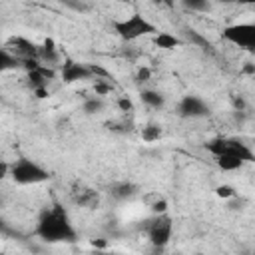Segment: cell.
I'll list each match as a JSON object with an SVG mask.
<instances>
[{
    "label": "cell",
    "mask_w": 255,
    "mask_h": 255,
    "mask_svg": "<svg viewBox=\"0 0 255 255\" xmlns=\"http://www.w3.org/2000/svg\"><path fill=\"white\" fill-rule=\"evenodd\" d=\"M36 235L46 243H72L76 241V229L62 205L48 207L36 225Z\"/></svg>",
    "instance_id": "obj_1"
},
{
    "label": "cell",
    "mask_w": 255,
    "mask_h": 255,
    "mask_svg": "<svg viewBox=\"0 0 255 255\" xmlns=\"http://www.w3.org/2000/svg\"><path fill=\"white\" fill-rule=\"evenodd\" d=\"M112 26H114V32L126 42H131V40H137L141 36H149V34L157 32V28L137 12L124 18V20H116Z\"/></svg>",
    "instance_id": "obj_2"
},
{
    "label": "cell",
    "mask_w": 255,
    "mask_h": 255,
    "mask_svg": "<svg viewBox=\"0 0 255 255\" xmlns=\"http://www.w3.org/2000/svg\"><path fill=\"white\" fill-rule=\"evenodd\" d=\"M205 149L211 155H215V157H219V155H233V157L243 159L245 163L253 161V149L245 141H241L237 137H215V139H209L205 143Z\"/></svg>",
    "instance_id": "obj_3"
},
{
    "label": "cell",
    "mask_w": 255,
    "mask_h": 255,
    "mask_svg": "<svg viewBox=\"0 0 255 255\" xmlns=\"http://www.w3.org/2000/svg\"><path fill=\"white\" fill-rule=\"evenodd\" d=\"M10 177L14 179V183L32 185V183H42V181L50 179V173L40 163L28 159V157H20L14 163H10Z\"/></svg>",
    "instance_id": "obj_4"
},
{
    "label": "cell",
    "mask_w": 255,
    "mask_h": 255,
    "mask_svg": "<svg viewBox=\"0 0 255 255\" xmlns=\"http://www.w3.org/2000/svg\"><path fill=\"white\" fill-rule=\"evenodd\" d=\"M221 38L227 40L229 44L243 48L247 52L255 50V24L251 22H239V24H231L225 26L221 32Z\"/></svg>",
    "instance_id": "obj_5"
},
{
    "label": "cell",
    "mask_w": 255,
    "mask_h": 255,
    "mask_svg": "<svg viewBox=\"0 0 255 255\" xmlns=\"http://www.w3.org/2000/svg\"><path fill=\"white\" fill-rule=\"evenodd\" d=\"M145 233H147V239H149L155 247L167 245L169 239H171V233H173L171 217H169L167 213L153 215L151 219L145 221Z\"/></svg>",
    "instance_id": "obj_6"
},
{
    "label": "cell",
    "mask_w": 255,
    "mask_h": 255,
    "mask_svg": "<svg viewBox=\"0 0 255 255\" xmlns=\"http://www.w3.org/2000/svg\"><path fill=\"white\" fill-rule=\"evenodd\" d=\"M68 199L76 207H84V209H96L100 205V193L82 179H74L68 185Z\"/></svg>",
    "instance_id": "obj_7"
},
{
    "label": "cell",
    "mask_w": 255,
    "mask_h": 255,
    "mask_svg": "<svg viewBox=\"0 0 255 255\" xmlns=\"http://www.w3.org/2000/svg\"><path fill=\"white\" fill-rule=\"evenodd\" d=\"M209 114V106L205 104V100H201L199 96L187 94L177 102V116L183 120H195V118H205Z\"/></svg>",
    "instance_id": "obj_8"
},
{
    "label": "cell",
    "mask_w": 255,
    "mask_h": 255,
    "mask_svg": "<svg viewBox=\"0 0 255 255\" xmlns=\"http://www.w3.org/2000/svg\"><path fill=\"white\" fill-rule=\"evenodd\" d=\"M4 48L12 56H16L20 62H24V60H38V46L32 40L24 38V36H10L6 40V44H4Z\"/></svg>",
    "instance_id": "obj_9"
},
{
    "label": "cell",
    "mask_w": 255,
    "mask_h": 255,
    "mask_svg": "<svg viewBox=\"0 0 255 255\" xmlns=\"http://www.w3.org/2000/svg\"><path fill=\"white\" fill-rule=\"evenodd\" d=\"M60 76H62V80L66 84H74V82H82V80H92L90 66L88 64H80V62H72V60H68L62 66Z\"/></svg>",
    "instance_id": "obj_10"
},
{
    "label": "cell",
    "mask_w": 255,
    "mask_h": 255,
    "mask_svg": "<svg viewBox=\"0 0 255 255\" xmlns=\"http://www.w3.org/2000/svg\"><path fill=\"white\" fill-rule=\"evenodd\" d=\"M38 60H42L46 66H54L60 62V54H58V48L54 44V40L46 38L42 46H38Z\"/></svg>",
    "instance_id": "obj_11"
},
{
    "label": "cell",
    "mask_w": 255,
    "mask_h": 255,
    "mask_svg": "<svg viewBox=\"0 0 255 255\" xmlns=\"http://www.w3.org/2000/svg\"><path fill=\"white\" fill-rule=\"evenodd\" d=\"M137 193V187L129 181H118L110 187V197H114L116 201H126V199H131L133 195Z\"/></svg>",
    "instance_id": "obj_12"
},
{
    "label": "cell",
    "mask_w": 255,
    "mask_h": 255,
    "mask_svg": "<svg viewBox=\"0 0 255 255\" xmlns=\"http://www.w3.org/2000/svg\"><path fill=\"white\" fill-rule=\"evenodd\" d=\"M141 199H143V203L149 207V211H151L153 215L167 213V199H165L163 195H159L157 191H149V193H145Z\"/></svg>",
    "instance_id": "obj_13"
},
{
    "label": "cell",
    "mask_w": 255,
    "mask_h": 255,
    "mask_svg": "<svg viewBox=\"0 0 255 255\" xmlns=\"http://www.w3.org/2000/svg\"><path fill=\"white\" fill-rule=\"evenodd\" d=\"M181 44H183V40L169 34V32H155L153 34V46H157L161 50H173V48H179Z\"/></svg>",
    "instance_id": "obj_14"
},
{
    "label": "cell",
    "mask_w": 255,
    "mask_h": 255,
    "mask_svg": "<svg viewBox=\"0 0 255 255\" xmlns=\"http://www.w3.org/2000/svg\"><path fill=\"white\" fill-rule=\"evenodd\" d=\"M139 98H141V102L147 106V108H153V110H159V108H163L165 106V98L161 96V92H157V90H141V94H139Z\"/></svg>",
    "instance_id": "obj_15"
},
{
    "label": "cell",
    "mask_w": 255,
    "mask_h": 255,
    "mask_svg": "<svg viewBox=\"0 0 255 255\" xmlns=\"http://www.w3.org/2000/svg\"><path fill=\"white\" fill-rule=\"evenodd\" d=\"M106 110V102H104V98L102 96H88L86 100H84V104H82V112L84 114H88V116H96V114H102Z\"/></svg>",
    "instance_id": "obj_16"
},
{
    "label": "cell",
    "mask_w": 255,
    "mask_h": 255,
    "mask_svg": "<svg viewBox=\"0 0 255 255\" xmlns=\"http://www.w3.org/2000/svg\"><path fill=\"white\" fill-rule=\"evenodd\" d=\"M181 8L195 14H205L211 10V0H179Z\"/></svg>",
    "instance_id": "obj_17"
},
{
    "label": "cell",
    "mask_w": 255,
    "mask_h": 255,
    "mask_svg": "<svg viewBox=\"0 0 255 255\" xmlns=\"http://www.w3.org/2000/svg\"><path fill=\"white\" fill-rule=\"evenodd\" d=\"M141 139L145 141V143H153V141H159L161 139V135H163V129H161V126L159 124H147V126H143L141 128Z\"/></svg>",
    "instance_id": "obj_18"
},
{
    "label": "cell",
    "mask_w": 255,
    "mask_h": 255,
    "mask_svg": "<svg viewBox=\"0 0 255 255\" xmlns=\"http://www.w3.org/2000/svg\"><path fill=\"white\" fill-rule=\"evenodd\" d=\"M243 165H245V161L239 157H233V155H219L217 157V167L223 171H237Z\"/></svg>",
    "instance_id": "obj_19"
},
{
    "label": "cell",
    "mask_w": 255,
    "mask_h": 255,
    "mask_svg": "<svg viewBox=\"0 0 255 255\" xmlns=\"http://www.w3.org/2000/svg\"><path fill=\"white\" fill-rule=\"evenodd\" d=\"M20 66H22V62H20L16 56H12L6 48H0V72L16 70V68H20Z\"/></svg>",
    "instance_id": "obj_20"
},
{
    "label": "cell",
    "mask_w": 255,
    "mask_h": 255,
    "mask_svg": "<svg viewBox=\"0 0 255 255\" xmlns=\"http://www.w3.org/2000/svg\"><path fill=\"white\" fill-rule=\"evenodd\" d=\"M110 92H114V84H110L106 78H94V94L96 96H108Z\"/></svg>",
    "instance_id": "obj_21"
},
{
    "label": "cell",
    "mask_w": 255,
    "mask_h": 255,
    "mask_svg": "<svg viewBox=\"0 0 255 255\" xmlns=\"http://www.w3.org/2000/svg\"><path fill=\"white\" fill-rule=\"evenodd\" d=\"M215 193H217V197H221V199H233V197L237 195L235 187H233V185H227V183L217 185V187H215Z\"/></svg>",
    "instance_id": "obj_22"
},
{
    "label": "cell",
    "mask_w": 255,
    "mask_h": 255,
    "mask_svg": "<svg viewBox=\"0 0 255 255\" xmlns=\"http://www.w3.org/2000/svg\"><path fill=\"white\" fill-rule=\"evenodd\" d=\"M116 106L120 108V112H126V114L133 112V102H131L128 96H120V98L116 100Z\"/></svg>",
    "instance_id": "obj_23"
},
{
    "label": "cell",
    "mask_w": 255,
    "mask_h": 255,
    "mask_svg": "<svg viewBox=\"0 0 255 255\" xmlns=\"http://www.w3.org/2000/svg\"><path fill=\"white\" fill-rule=\"evenodd\" d=\"M135 80L137 82H149L151 80V70L149 68H139L137 74H135Z\"/></svg>",
    "instance_id": "obj_24"
},
{
    "label": "cell",
    "mask_w": 255,
    "mask_h": 255,
    "mask_svg": "<svg viewBox=\"0 0 255 255\" xmlns=\"http://www.w3.org/2000/svg\"><path fill=\"white\" fill-rule=\"evenodd\" d=\"M8 175H10V163L0 159V181H4Z\"/></svg>",
    "instance_id": "obj_25"
},
{
    "label": "cell",
    "mask_w": 255,
    "mask_h": 255,
    "mask_svg": "<svg viewBox=\"0 0 255 255\" xmlns=\"http://www.w3.org/2000/svg\"><path fill=\"white\" fill-rule=\"evenodd\" d=\"M233 106H235V112H245V110H247L245 100H243L241 96H235V98H233Z\"/></svg>",
    "instance_id": "obj_26"
},
{
    "label": "cell",
    "mask_w": 255,
    "mask_h": 255,
    "mask_svg": "<svg viewBox=\"0 0 255 255\" xmlns=\"http://www.w3.org/2000/svg\"><path fill=\"white\" fill-rule=\"evenodd\" d=\"M153 6H159V8H171L175 6V0H151Z\"/></svg>",
    "instance_id": "obj_27"
},
{
    "label": "cell",
    "mask_w": 255,
    "mask_h": 255,
    "mask_svg": "<svg viewBox=\"0 0 255 255\" xmlns=\"http://www.w3.org/2000/svg\"><path fill=\"white\" fill-rule=\"evenodd\" d=\"M34 94H36V98H48L50 96V92H48V88H38V90H34Z\"/></svg>",
    "instance_id": "obj_28"
},
{
    "label": "cell",
    "mask_w": 255,
    "mask_h": 255,
    "mask_svg": "<svg viewBox=\"0 0 255 255\" xmlns=\"http://www.w3.org/2000/svg\"><path fill=\"white\" fill-rule=\"evenodd\" d=\"M243 74H247V76H253V74H255V66H253L251 62H247V64L243 66Z\"/></svg>",
    "instance_id": "obj_29"
},
{
    "label": "cell",
    "mask_w": 255,
    "mask_h": 255,
    "mask_svg": "<svg viewBox=\"0 0 255 255\" xmlns=\"http://www.w3.org/2000/svg\"><path fill=\"white\" fill-rule=\"evenodd\" d=\"M217 2H221V4H235V2L243 4V2H253V0H217Z\"/></svg>",
    "instance_id": "obj_30"
},
{
    "label": "cell",
    "mask_w": 255,
    "mask_h": 255,
    "mask_svg": "<svg viewBox=\"0 0 255 255\" xmlns=\"http://www.w3.org/2000/svg\"><path fill=\"white\" fill-rule=\"evenodd\" d=\"M92 245H94V247H106L104 241H92Z\"/></svg>",
    "instance_id": "obj_31"
},
{
    "label": "cell",
    "mask_w": 255,
    "mask_h": 255,
    "mask_svg": "<svg viewBox=\"0 0 255 255\" xmlns=\"http://www.w3.org/2000/svg\"><path fill=\"white\" fill-rule=\"evenodd\" d=\"M122 2H129V0H122Z\"/></svg>",
    "instance_id": "obj_32"
}]
</instances>
